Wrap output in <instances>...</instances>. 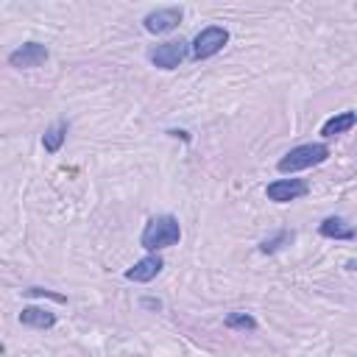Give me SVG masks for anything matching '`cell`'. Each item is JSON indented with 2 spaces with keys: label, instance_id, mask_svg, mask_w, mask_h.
Returning <instances> with one entry per match:
<instances>
[{
  "label": "cell",
  "instance_id": "cell-15",
  "mask_svg": "<svg viewBox=\"0 0 357 357\" xmlns=\"http://www.w3.org/2000/svg\"><path fill=\"white\" fill-rule=\"evenodd\" d=\"M0 354H3V343H0Z\"/></svg>",
  "mask_w": 357,
  "mask_h": 357
},
{
  "label": "cell",
  "instance_id": "cell-8",
  "mask_svg": "<svg viewBox=\"0 0 357 357\" xmlns=\"http://www.w3.org/2000/svg\"><path fill=\"white\" fill-rule=\"evenodd\" d=\"M165 268V262H162V257L159 254H148V257H142L139 262H134L128 271H126V279H131V282H151V279H156V273Z\"/></svg>",
  "mask_w": 357,
  "mask_h": 357
},
{
  "label": "cell",
  "instance_id": "cell-2",
  "mask_svg": "<svg viewBox=\"0 0 357 357\" xmlns=\"http://www.w3.org/2000/svg\"><path fill=\"white\" fill-rule=\"evenodd\" d=\"M326 159H329V145L326 142H307V145L290 148L276 162V170L279 173H296V170H304V167H315V165H321Z\"/></svg>",
  "mask_w": 357,
  "mask_h": 357
},
{
  "label": "cell",
  "instance_id": "cell-13",
  "mask_svg": "<svg viewBox=\"0 0 357 357\" xmlns=\"http://www.w3.org/2000/svg\"><path fill=\"white\" fill-rule=\"evenodd\" d=\"M223 324H226L229 329H243V332H254V329H257V321H254V315H248V312H229V315L223 318Z\"/></svg>",
  "mask_w": 357,
  "mask_h": 357
},
{
  "label": "cell",
  "instance_id": "cell-4",
  "mask_svg": "<svg viewBox=\"0 0 357 357\" xmlns=\"http://www.w3.org/2000/svg\"><path fill=\"white\" fill-rule=\"evenodd\" d=\"M187 53H190V45H187L184 39H170V42L156 45V47L148 53V59H151V64L159 67V70H176V67L187 59Z\"/></svg>",
  "mask_w": 357,
  "mask_h": 357
},
{
  "label": "cell",
  "instance_id": "cell-3",
  "mask_svg": "<svg viewBox=\"0 0 357 357\" xmlns=\"http://www.w3.org/2000/svg\"><path fill=\"white\" fill-rule=\"evenodd\" d=\"M226 42H229V31H226V28H220V25H206V28H201V31L195 33V39H192V45H190V56H192L195 61L209 59V56L220 53Z\"/></svg>",
  "mask_w": 357,
  "mask_h": 357
},
{
  "label": "cell",
  "instance_id": "cell-7",
  "mask_svg": "<svg viewBox=\"0 0 357 357\" xmlns=\"http://www.w3.org/2000/svg\"><path fill=\"white\" fill-rule=\"evenodd\" d=\"M47 56H50V53H47L45 45H39V42H25V45H20L17 50L8 53V64L17 67V70H31V67L45 64Z\"/></svg>",
  "mask_w": 357,
  "mask_h": 357
},
{
  "label": "cell",
  "instance_id": "cell-1",
  "mask_svg": "<svg viewBox=\"0 0 357 357\" xmlns=\"http://www.w3.org/2000/svg\"><path fill=\"white\" fill-rule=\"evenodd\" d=\"M178 240H181V226H178V220L173 215H156V218H151L145 223L142 234H139L142 248L151 251V254H156L162 248H170Z\"/></svg>",
  "mask_w": 357,
  "mask_h": 357
},
{
  "label": "cell",
  "instance_id": "cell-11",
  "mask_svg": "<svg viewBox=\"0 0 357 357\" xmlns=\"http://www.w3.org/2000/svg\"><path fill=\"white\" fill-rule=\"evenodd\" d=\"M357 123V114L354 112H340L335 117H329L324 126H321V137H335V134H346L351 131Z\"/></svg>",
  "mask_w": 357,
  "mask_h": 357
},
{
  "label": "cell",
  "instance_id": "cell-10",
  "mask_svg": "<svg viewBox=\"0 0 357 357\" xmlns=\"http://www.w3.org/2000/svg\"><path fill=\"white\" fill-rule=\"evenodd\" d=\"M20 324L36 326V329H50V326H56V315L50 310H42V307H25L20 312Z\"/></svg>",
  "mask_w": 357,
  "mask_h": 357
},
{
  "label": "cell",
  "instance_id": "cell-5",
  "mask_svg": "<svg viewBox=\"0 0 357 357\" xmlns=\"http://www.w3.org/2000/svg\"><path fill=\"white\" fill-rule=\"evenodd\" d=\"M307 192H310V184L304 178H276L265 187V195L273 204H290L296 198H304Z\"/></svg>",
  "mask_w": 357,
  "mask_h": 357
},
{
  "label": "cell",
  "instance_id": "cell-6",
  "mask_svg": "<svg viewBox=\"0 0 357 357\" xmlns=\"http://www.w3.org/2000/svg\"><path fill=\"white\" fill-rule=\"evenodd\" d=\"M181 17H184V11H181L178 6L156 8V11H148V14L142 17V28H145L148 33H167V31L178 28Z\"/></svg>",
  "mask_w": 357,
  "mask_h": 357
},
{
  "label": "cell",
  "instance_id": "cell-14",
  "mask_svg": "<svg viewBox=\"0 0 357 357\" xmlns=\"http://www.w3.org/2000/svg\"><path fill=\"white\" fill-rule=\"evenodd\" d=\"M290 240H293V231H279L276 237L262 240V243H259V251H262V254H273L276 248H282V243H290Z\"/></svg>",
  "mask_w": 357,
  "mask_h": 357
},
{
  "label": "cell",
  "instance_id": "cell-9",
  "mask_svg": "<svg viewBox=\"0 0 357 357\" xmlns=\"http://www.w3.org/2000/svg\"><path fill=\"white\" fill-rule=\"evenodd\" d=\"M318 234L321 237H332V240H354V229L343 218H335V215H329V218L321 220Z\"/></svg>",
  "mask_w": 357,
  "mask_h": 357
},
{
  "label": "cell",
  "instance_id": "cell-12",
  "mask_svg": "<svg viewBox=\"0 0 357 357\" xmlns=\"http://www.w3.org/2000/svg\"><path fill=\"white\" fill-rule=\"evenodd\" d=\"M67 131H70L67 120L53 123V126L42 134V145H45V151H47V153H59V151H61V145H64V139H67Z\"/></svg>",
  "mask_w": 357,
  "mask_h": 357
}]
</instances>
